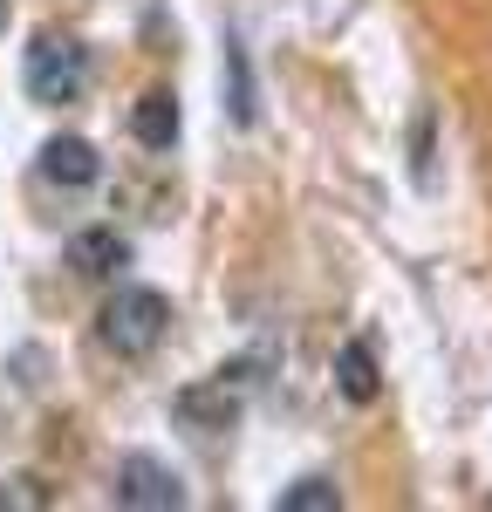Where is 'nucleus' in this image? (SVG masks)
Wrapping results in <instances>:
<instances>
[{
  "instance_id": "1",
  "label": "nucleus",
  "mask_w": 492,
  "mask_h": 512,
  "mask_svg": "<svg viewBox=\"0 0 492 512\" xmlns=\"http://www.w3.org/2000/svg\"><path fill=\"white\" fill-rule=\"evenodd\" d=\"M103 349H117L123 362H137V355H151L164 342V328H171V301H164L158 287H117L110 301H103Z\"/></svg>"
},
{
  "instance_id": "2",
  "label": "nucleus",
  "mask_w": 492,
  "mask_h": 512,
  "mask_svg": "<svg viewBox=\"0 0 492 512\" xmlns=\"http://www.w3.org/2000/svg\"><path fill=\"white\" fill-rule=\"evenodd\" d=\"M21 82H28V96H35V103H48V110L76 103L82 89H89V55H82V41L41 35L35 48H28V69H21Z\"/></svg>"
},
{
  "instance_id": "3",
  "label": "nucleus",
  "mask_w": 492,
  "mask_h": 512,
  "mask_svg": "<svg viewBox=\"0 0 492 512\" xmlns=\"http://www.w3.org/2000/svg\"><path fill=\"white\" fill-rule=\"evenodd\" d=\"M246 390H253V369L233 362V369H219V376H205V383L171 396V417L192 424V431H226V424L246 410Z\"/></svg>"
},
{
  "instance_id": "4",
  "label": "nucleus",
  "mask_w": 492,
  "mask_h": 512,
  "mask_svg": "<svg viewBox=\"0 0 492 512\" xmlns=\"http://www.w3.org/2000/svg\"><path fill=\"white\" fill-rule=\"evenodd\" d=\"M110 499L130 512H178L185 506V478L171 472L164 458H151V451H130L117 465V478H110Z\"/></svg>"
},
{
  "instance_id": "5",
  "label": "nucleus",
  "mask_w": 492,
  "mask_h": 512,
  "mask_svg": "<svg viewBox=\"0 0 492 512\" xmlns=\"http://www.w3.org/2000/svg\"><path fill=\"white\" fill-rule=\"evenodd\" d=\"M69 267H76L82 280H117L123 267H130V239H123L117 226H89V233L69 239Z\"/></svg>"
},
{
  "instance_id": "6",
  "label": "nucleus",
  "mask_w": 492,
  "mask_h": 512,
  "mask_svg": "<svg viewBox=\"0 0 492 512\" xmlns=\"http://www.w3.org/2000/svg\"><path fill=\"white\" fill-rule=\"evenodd\" d=\"M41 178L82 192V185H96V178H103V158H96V144H89V137H48V144H41Z\"/></svg>"
},
{
  "instance_id": "7",
  "label": "nucleus",
  "mask_w": 492,
  "mask_h": 512,
  "mask_svg": "<svg viewBox=\"0 0 492 512\" xmlns=\"http://www.w3.org/2000/svg\"><path fill=\"white\" fill-rule=\"evenodd\" d=\"M178 130H185V117H178V96H171V89H151V96L130 110V137H137L144 151H171Z\"/></svg>"
},
{
  "instance_id": "8",
  "label": "nucleus",
  "mask_w": 492,
  "mask_h": 512,
  "mask_svg": "<svg viewBox=\"0 0 492 512\" xmlns=\"http://www.w3.org/2000/svg\"><path fill=\"white\" fill-rule=\"evenodd\" d=\"M335 390L349 396V403H376L383 376H376V355H369V342H342V355H335Z\"/></svg>"
},
{
  "instance_id": "9",
  "label": "nucleus",
  "mask_w": 492,
  "mask_h": 512,
  "mask_svg": "<svg viewBox=\"0 0 492 512\" xmlns=\"http://www.w3.org/2000/svg\"><path fill=\"white\" fill-rule=\"evenodd\" d=\"M274 506H281V512H335V506H342V492H335V478H294Z\"/></svg>"
},
{
  "instance_id": "10",
  "label": "nucleus",
  "mask_w": 492,
  "mask_h": 512,
  "mask_svg": "<svg viewBox=\"0 0 492 512\" xmlns=\"http://www.w3.org/2000/svg\"><path fill=\"white\" fill-rule=\"evenodd\" d=\"M226 103H233V123H253V76H246L240 41H226Z\"/></svg>"
},
{
  "instance_id": "11",
  "label": "nucleus",
  "mask_w": 492,
  "mask_h": 512,
  "mask_svg": "<svg viewBox=\"0 0 492 512\" xmlns=\"http://www.w3.org/2000/svg\"><path fill=\"white\" fill-rule=\"evenodd\" d=\"M7 506H28V512H35V506H48V485H41L35 472L0 478V512H7Z\"/></svg>"
},
{
  "instance_id": "12",
  "label": "nucleus",
  "mask_w": 492,
  "mask_h": 512,
  "mask_svg": "<svg viewBox=\"0 0 492 512\" xmlns=\"http://www.w3.org/2000/svg\"><path fill=\"white\" fill-rule=\"evenodd\" d=\"M417 185L431 192L438 178H431V117H417Z\"/></svg>"
},
{
  "instance_id": "13",
  "label": "nucleus",
  "mask_w": 492,
  "mask_h": 512,
  "mask_svg": "<svg viewBox=\"0 0 492 512\" xmlns=\"http://www.w3.org/2000/svg\"><path fill=\"white\" fill-rule=\"evenodd\" d=\"M0 28H7V0H0Z\"/></svg>"
}]
</instances>
